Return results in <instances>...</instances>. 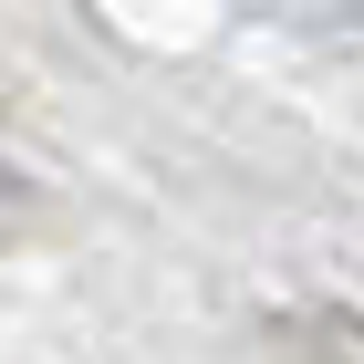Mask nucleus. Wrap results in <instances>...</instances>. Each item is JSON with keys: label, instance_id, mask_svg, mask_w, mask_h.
Masks as SVG:
<instances>
[{"label": "nucleus", "instance_id": "nucleus-1", "mask_svg": "<svg viewBox=\"0 0 364 364\" xmlns=\"http://www.w3.org/2000/svg\"><path fill=\"white\" fill-rule=\"evenodd\" d=\"M343 364H364V333H343Z\"/></svg>", "mask_w": 364, "mask_h": 364}]
</instances>
